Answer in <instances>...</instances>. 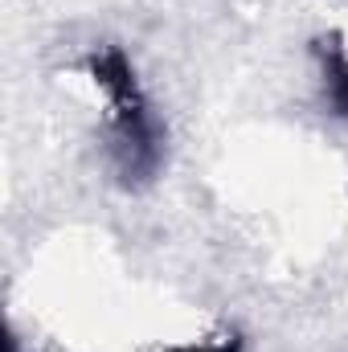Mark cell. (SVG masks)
I'll use <instances>...</instances> for the list:
<instances>
[{"mask_svg": "<svg viewBox=\"0 0 348 352\" xmlns=\"http://www.w3.org/2000/svg\"><path fill=\"white\" fill-rule=\"evenodd\" d=\"M87 70L111 107L107 123H111V156H115L119 176L127 184L152 180L164 160V123H160L148 90L140 87L131 58L119 45H102L90 54Z\"/></svg>", "mask_w": 348, "mask_h": 352, "instance_id": "obj_1", "label": "cell"}, {"mask_svg": "<svg viewBox=\"0 0 348 352\" xmlns=\"http://www.w3.org/2000/svg\"><path fill=\"white\" fill-rule=\"evenodd\" d=\"M316 54L324 70V98L340 119H348V50L340 45V37H324Z\"/></svg>", "mask_w": 348, "mask_h": 352, "instance_id": "obj_2", "label": "cell"}, {"mask_svg": "<svg viewBox=\"0 0 348 352\" xmlns=\"http://www.w3.org/2000/svg\"><path fill=\"white\" fill-rule=\"evenodd\" d=\"M173 352H242V336H238V332H221V336H209V340L176 344Z\"/></svg>", "mask_w": 348, "mask_h": 352, "instance_id": "obj_3", "label": "cell"}]
</instances>
